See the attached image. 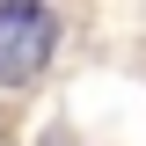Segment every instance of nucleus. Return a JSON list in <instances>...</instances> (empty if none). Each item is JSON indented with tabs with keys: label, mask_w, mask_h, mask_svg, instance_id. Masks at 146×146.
<instances>
[{
	"label": "nucleus",
	"mask_w": 146,
	"mask_h": 146,
	"mask_svg": "<svg viewBox=\"0 0 146 146\" xmlns=\"http://www.w3.org/2000/svg\"><path fill=\"white\" fill-rule=\"evenodd\" d=\"M51 15L44 7H29V0H0V88H22V80H36L44 73V58H51Z\"/></svg>",
	"instance_id": "nucleus-1"
}]
</instances>
